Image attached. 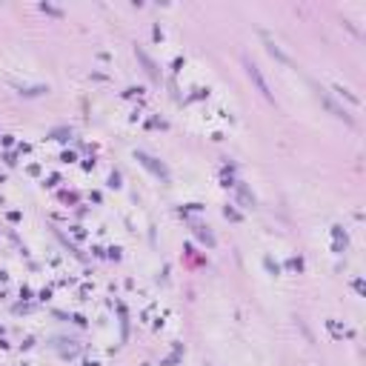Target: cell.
Returning <instances> with one entry per match:
<instances>
[{"instance_id":"6da1fadb","label":"cell","mask_w":366,"mask_h":366,"mask_svg":"<svg viewBox=\"0 0 366 366\" xmlns=\"http://www.w3.org/2000/svg\"><path fill=\"white\" fill-rule=\"evenodd\" d=\"M246 72H249V78L255 81V86L260 89V95L266 97V100H272V92H269V86H266V81H263V75H260V69L252 63V60H246Z\"/></svg>"},{"instance_id":"7a4b0ae2","label":"cell","mask_w":366,"mask_h":366,"mask_svg":"<svg viewBox=\"0 0 366 366\" xmlns=\"http://www.w3.org/2000/svg\"><path fill=\"white\" fill-rule=\"evenodd\" d=\"M137 161L143 163V166H146L149 172H155L158 177H163V180L169 177V172H166V166H163V163H158L155 158H152V155H146V152H137Z\"/></svg>"},{"instance_id":"3957f363","label":"cell","mask_w":366,"mask_h":366,"mask_svg":"<svg viewBox=\"0 0 366 366\" xmlns=\"http://www.w3.org/2000/svg\"><path fill=\"white\" fill-rule=\"evenodd\" d=\"M318 97H324V103H326V109H329V112H332V115H335V118H343V121H346V123H352V118H349V115H346V112H343V109H340L338 103H335V100H332V97L326 95L324 89H318Z\"/></svg>"},{"instance_id":"277c9868","label":"cell","mask_w":366,"mask_h":366,"mask_svg":"<svg viewBox=\"0 0 366 366\" xmlns=\"http://www.w3.org/2000/svg\"><path fill=\"white\" fill-rule=\"evenodd\" d=\"M135 52H137V57L143 60V66H146V75H149L152 81H158V69H155V63H152L149 57H146V52H143V49H135Z\"/></svg>"}]
</instances>
